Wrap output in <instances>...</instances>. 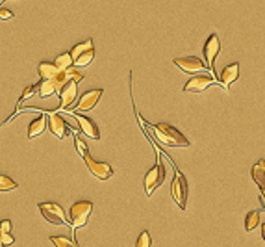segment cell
<instances>
[{"label": "cell", "mask_w": 265, "mask_h": 247, "mask_svg": "<svg viewBox=\"0 0 265 247\" xmlns=\"http://www.w3.org/2000/svg\"><path fill=\"white\" fill-rule=\"evenodd\" d=\"M60 73L56 69V65L50 64V62H41L39 64V75H41L43 80H50V78H54Z\"/></svg>", "instance_id": "18"}, {"label": "cell", "mask_w": 265, "mask_h": 247, "mask_svg": "<svg viewBox=\"0 0 265 247\" xmlns=\"http://www.w3.org/2000/svg\"><path fill=\"white\" fill-rule=\"evenodd\" d=\"M15 242V238L11 236V233L9 234H2V246H11Z\"/></svg>", "instance_id": "28"}, {"label": "cell", "mask_w": 265, "mask_h": 247, "mask_svg": "<svg viewBox=\"0 0 265 247\" xmlns=\"http://www.w3.org/2000/svg\"><path fill=\"white\" fill-rule=\"evenodd\" d=\"M171 193H173V199H175L176 205L184 210L186 203H188V182H186V176L180 175L178 171L175 173V178H173V184H171Z\"/></svg>", "instance_id": "7"}, {"label": "cell", "mask_w": 265, "mask_h": 247, "mask_svg": "<svg viewBox=\"0 0 265 247\" xmlns=\"http://www.w3.org/2000/svg\"><path fill=\"white\" fill-rule=\"evenodd\" d=\"M219 52H221V41H219V35L217 34H211L208 37V41L204 45V58H206V67L211 69V77L215 78L217 73L213 69V64H215V58L219 56Z\"/></svg>", "instance_id": "6"}, {"label": "cell", "mask_w": 265, "mask_h": 247, "mask_svg": "<svg viewBox=\"0 0 265 247\" xmlns=\"http://www.w3.org/2000/svg\"><path fill=\"white\" fill-rule=\"evenodd\" d=\"M74 143H76V151H78V155H80V156H84V158H85V156H87V155H89V153H87V145H85L84 141L80 140L78 136H76V140H74Z\"/></svg>", "instance_id": "25"}, {"label": "cell", "mask_w": 265, "mask_h": 247, "mask_svg": "<svg viewBox=\"0 0 265 247\" xmlns=\"http://www.w3.org/2000/svg\"><path fill=\"white\" fill-rule=\"evenodd\" d=\"M152 132L158 140L167 145V147H189V140L182 134L180 130H176L175 127H171L167 123H160V125H154Z\"/></svg>", "instance_id": "1"}, {"label": "cell", "mask_w": 265, "mask_h": 247, "mask_svg": "<svg viewBox=\"0 0 265 247\" xmlns=\"http://www.w3.org/2000/svg\"><path fill=\"white\" fill-rule=\"evenodd\" d=\"M260 203L264 205V208H265V188L264 190H260Z\"/></svg>", "instance_id": "29"}, {"label": "cell", "mask_w": 265, "mask_h": 247, "mask_svg": "<svg viewBox=\"0 0 265 247\" xmlns=\"http://www.w3.org/2000/svg\"><path fill=\"white\" fill-rule=\"evenodd\" d=\"M13 17H15V15H13V11H11V9L0 7V19H2V21H11Z\"/></svg>", "instance_id": "26"}, {"label": "cell", "mask_w": 265, "mask_h": 247, "mask_svg": "<svg viewBox=\"0 0 265 247\" xmlns=\"http://www.w3.org/2000/svg\"><path fill=\"white\" fill-rule=\"evenodd\" d=\"M260 223V212L258 210H251L247 214V218H245V231H254Z\"/></svg>", "instance_id": "20"}, {"label": "cell", "mask_w": 265, "mask_h": 247, "mask_svg": "<svg viewBox=\"0 0 265 247\" xmlns=\"http://www.w3.org/2000/svg\"><path fill=\"white\" fill-rule=\"evenodd\" d=\"M39 210H41L43 218L47 219L52 225H65L67 223V216L63 208L58 203H41L39 205Z\"/></svg>", "instance_id": "5"}, {"label": "cell", "mask_w": 265, "mask_h": 247, "mask_svg": "<svg viewBox=\"0 0 265 247\" xmlns=\"http://www.w3.org/2000/svg\"><path fill=\"white\" fill-rule=\"evenodd\" d=\"M175 65L178 69H182L188 75H193V73H202L206 71V65L200 58L197 56H186V58H175Z\"/></svg>", "instance_id": "10"}, {"label": "cell", "mask_w": 265, "mask_h": 247, "mask_svg": "<svg viewBox=\"0 0 265 247\" xmlns=\"http://www.w3.org/2000/svg\"><path fill=\"white\" fill-rule=\"evenodd\" d=\"M45 125H47V117H45V115L35 117L28 127V138H37V136H41L43 130H45Z\"/></svg>", "instance_id": "17"}, {"label": "cell", "mask_w": 265, "mask_h": 247, "mask_svg": "<svg viewBox=\"0 0 265 247\" xmlns=\"http://www.w3.org/2000/svg\"><path fill=\"white\" fill-rule=\"evenodd\" d=\"M11 190H17V182L11 180L9 176L0 175V191H11Z\"/></svg>", "instance_id": "22"}, {"label": "cell", "mask_w": 265, "mask_h": 247, "mask_svg": "<svg viewBox=\"0 0 265 247\" xmlns=\"http://www.w3.org/2000/svg\"><path fill=\"white\" fill-rule=\"evenodd\" d=\"M47 119H49L50 132L56 136V138H60V140H62V138H65V136H67V132H70V130H72V128H70L69 125L63 121L62 115H58L56 112H50Z\"/></svg>", "instance_id": "11"}, {"label": "cell", "mask_w": 265, "mask_h": 247, "mask_svg": "<svg viewBox=\"0 0 265 247\" xmlns=\"http://www.w3.org/2000/svg\"><path fill=\"white\" fill-rule=\"evenodd\" d=\"M50 240H52V244L56 247H78L76 242L67 238V236H52Z\"/></svg>", "instance_id": "21"}, {"label": "cell", "mask_w": 265, "mask_h": 247, "mask_svg": "<svg viewBox=\"0 0 265 247\" xmlns=\"http://www.w3.org/2000/svg\"><path fill=\"white\" fill-rule=\"evenodd\" d=\"M76 119H78V125H80V128H82V132H84L85 136H89V138H93V140H100L98 127L95 125V123H93V119L85 117V115H80V113H76Z\"/></svg>", "instance_id": "15"}, {"label": "cell", "mask_w": 265, "mask_h": 247, "mask_svg": "<svg viewBox=\"0 0 265 247\" xmlns=\"http://www.w3.org/2000/svg\"><path fill=\"white\" fill-rule=\"evenodd\" d=\"M54 65H56V69L62 73V71H67L72 67V60H70V52H63V54H58L56 62H54Z\"/></svg>", "instance_id": "19"}, {"label": "cell", "mask_w": 265, "mask_h": 247, "mask_svg": "<svg viewBox=\"0 0 265 247\" xmlns=\"http://www.w3.org/2000/svg\"><path fill=\"white\" fill-rule=\"evenodd\" d=\"M91 212H93V203L89 201H78L74 205L70 206V225L74 231L82 229V227L87 225V219H89Z\"/></svg>", "instance_id": "2"}, {"label": "cell", "mask_w": 265, "mask_h": 247, "mask_svg": "<svg viewBox=\"0 0 265 247\" xmlns=\"http://www.w3.org/2000/svg\"><path fill=\"white\" fill-rule=\"evenodd\" d=\"M76 95H78V84L70 80L69 84L65 85L62 91H60V110L69 108V106L76 100Z\"/></svg>", "instance_id": "14"}, {"label": "cell", "mask_w": 265, "mask_h": 247, "mask_svg": "<svg viewBox=\"0 0 265 247\" xmlns=\"http://www.w3.org/2000/svg\"><path fill=\"white\" fill-rule=\"evenodd\" d=\"M163 180H165V165L158 160V164H156L152 169L147 173V176H145V190H147L148 197L160 188L161 184H163Z\"/></svg>", "instance_id": "4"}, {"label": "cell", "mask_w": 265, "mask_h": 247, "mask_svg": "<svg viewBox=\"0 0 265 247\" xmlns=\"http://www.w3.org/2000/svg\"><path fill=\"white\" fill-rule=\"evenodd\" d=\"M37 89H39V84L28 85V87H26V89H24V91H22L21 99H19V106H21L22 102H24V100H26V99H30V97H32V95H34V93H37Z\"/></svg>", "instance_id": "24"}, {"label": "cell", "mask_w": 265, "mask_h": 247, "mask_svg": "<svg viewBox=\"0 0 265 247\" xmlns=\"http://www.w3.org/2000/svg\"><path fill=\"white\" fill-rule=\"evenodd\" d=\"M85 165H87V169L93 173V175L97 176L98 180H108V178H112L113 175V169L112 165L108 162H100V160H95L93 156H85Z\"/></svg>", "instance_id": "8"}, {"label": "cell", "mask_w": 265, "mask_h": 247, "mask_svg": "<svg viewBox=\"0 0 265 247\" xmlns=\"http://www.w3.org/2000/svg\"><path fill=\"white\" fill-rule=\"evenodd\" d=\"M251 176H252V180L260 186V190H264L265 188V160L264 158H260L258 162L252 165Z\"/></svg>", "instance_id": "16"}, {"label": "cell", "mask_w": 265, "mask_h": 247, "mask_svg": "<svg viewBox=\"0 0 265 247\" xmlns=\"http://www.w3.org/2000/svg\"><path fill=\"white\" fill-rule=\"evenodd\" d=\"M150 246H152V238H150L148 231H143V233H141V236L137 238V244H135V247H150Z\"/></svg>", "instance_id": "23"}, {"label": "cell", "mask_w": 265, "mask_h": 247, "mask_svg": "<svg viewBox=\"0 0 265 247\" xmlns=\"http://www.w3.org/2000/svg\"><path fill=\"white\" fill-rule=\"evenodd\" d=\"M217 80L211 75H197L191 80H188V84L184 85L186 93H204L209 85H213Z\"/></svg>", "instance_id": "9"}, {"label": "cell", "mask_w": 265, "mask_h": 247, "mask_svg": "<svg viewBox=\"0 0 265 247\" xmlns=\"http://www.w3.org/2000/svg\"><path fill=\"white\" fill-rule=\"evenodd\" d=\"M11 231V221L9 219H4V221H0V233L2 234H9Z\"/></svg>", "instance_id": "27"}, {"label": "cell", "mask_w": 265, "mask_h": 247, "mask_svg": "<svg viewBox=\"0 0 265 247\" xmlns=\"http://www.w3.org/2000/svg\"><path fill=\"white\" fill-rule=\"evenodd\" d=\"M102 93H104L102 89H93V91L84 93V95L80 97V100H78L76 110L78 112H87V110H93V108L98 104V100H100V97H102Z\"/></svg>", "instance_id": "12"}, {"label": "cell", "mask_w": 265, "mask_h": 247, "mask_svg": "<svg viewBox=\"0 0 265 247\" xmlns=\"http://www.w3.org/2000/svg\"><path fill=\"white\" fill-rule=\"evenodd\" d=\"M70 60H72V65L78 67H87V65L95 60V49H93V41L87 39V41L76 45L72 52H70Z\"/></svg>", "instance_id": "3"}, {"label": "cell", "mask_w": 265, "mask_h": 247, "mask_svg": "<svg viewBox=\"0 0 265 247\" xmlns=\"http://www.w3.org/2000/svg\"><path fill=\"white\" fill-rule=\"evenodd\" d=\"M217 77H219V84L223 85V89H228L237 78H239V64L226 65V67L221 71V75H217Z\"/></svg>", "instance_id": "13"}, {"label": "cell", "mask_w": 265, "mask_h": 247, "mask_svg": "<svg viewBox=\"0 0 265 247\" xmlns=\"http://www.w3.org/2000/svg\"><path fill=\"white\" fill-rule=\"evenodd\" d=\"M262 238H264V240H265V223H264V225H262Z\"/></svg>", "instance_id": "30"}]
</instances>
